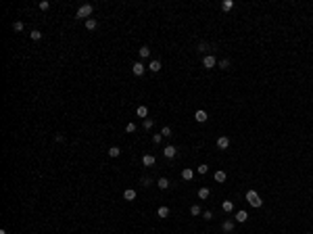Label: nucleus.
Wrapping results in <instances>:
<instances>
[{"instance_id":"1","label":"nucleus","mask_w":313,"mask_h":234,"mask_svg":"<svg viewBox=\"0 0 313 234\" xmlns=\"http://www.w3.org/2000/svg\"><path fill=\"white\" fill-rule=\"evenodd\" d=\"M94 13V7L92 4H82V7L77 8V19H86V17H90V15Z\"/></svg>"},{"instance_id":"2","label":"nucleus","mask_w":313,"mask_h":234,"mask_svg":"<svg viewBox=\"0 0 313 234\" xmlns=\"http://www.w3.org/2000/svg\"><path fill=\"white\" fill-rule=\"evenodd\" d=\"M246 201H249L253 207H261L263 205V201H261V197H259L255 190H246Z\"/></svg>"},{"instance_id":"3","label":"nucleus","mask_w":313,"mask_h":234,"mask_svg":"<svg viewBox=\"0 0 313 234\" xmlns=\"http://www.w3.org/2000/svg\"><path fill=\"white\" fill-rule=\"evenodd\" d=\"M215 65H217V59L213 55H207L205 59H202V67H205V69H213Z\"/></svg>"},{"instance_id":"4","label":"nucleus","mask_w":313,"mask_h":234,"mask_svg":"<svg viewBox=\"0 0 313 234\" xmlns=\"http://www.w3.org/2000/svg\"><path fill=\"white\" fill-rule=\"evenodd\" d=\"M175 155H178V149H175L173 144H167L165 149H163V157H167V159H173Z\"/></svg>"},{"instance_id":"5","label":"nucleus","mask_w":313,"mask_h":234,"mask_svg":"<svg viewBox=\"0 0 313 234\" xmlns=\"http://www.w3.org/2000/svg\"><path fill=\"white\" fill-rule=\"evenodd\" d=\"M132 71H134V76H142V73H144V71H146V67H144V63H134V65H132Z\"/></svg>"},{"instance_id":"6","label":"nucleus","mask_w":313,"mask_h":234,"mask_svg":"<svg viewBox=\"0 0 313 234\" xmlns=\"http://www.w3.org/2000/svg\"><path fill=\"white\" fill-rule=\"evenodd\" d=\"M157 215H159V217H163V220H165V217H169V207L161 205L159 209H157Z\"/></svg>"},{"instance_id":"7","label":"nucleus","mask_w":313,"mask_h":234,"mask_svg":"<svg viewBox=\"0 0 313 234\" xmlns=\"http://www.w3.org/2000/svg\"><path fill=\"white\" fill-rule=\"evenodd\" d=\"M217 146H219L221 151H223V149H228V146H230V138H225V136L217 138Z\"/></svg>"},{"instance_id":"8","label":"nucleus","mask_w":313,"mask_h":234,"mask_svg":"<svg viewBox=\"0 0 313 234\" xmlns=\"http://www.w3.org/2000/svg\"><path fill=\"white\" fill-rule=\"evenodd\" d=\"M123 199H125V201H134V199H136V190H134V188L123 190Z\"/></svg>"},{"instance_id":"9","label":"nucleus","mask_w":313,"mask_h":234,"mask_svg":"<svg viewBox=\"0 0 313 234\" xmlns=\"http://www.w3.org/2000/svg\"><path fill=\"white\" fill-rule=\"evenodd\" d=\"M221 209L225 211V213H232V211H234V203H232V201H223V203H221Z\"/></svg>"},{"instance_id":"10","label":"nucleus","mask_w":313,"mask_h":234,"mask_svg":"<svg viewBox=\"0 0 313 234\" xmlns=\"http://www.w3.org/2000/svg\"><path fill=\"white\" fill-rule=\"evenodd\" d=\"M221 230H223V232H232V230H234V222H232V220H225V222L221 224Z\"/></svg>"},{"instance_id":"11","label":"nucleus","mask_w":313,"mask_h":234,"mask_svg":"<svg viewBox=\"0 0 313 234\" xmlns=\"http://www.w3.org/2000/svg\"><path fill=\"white\" fill-rule=\"evenodd\" d=\"M157 186H159L161 190H167V188H169V180H167V178H159V180H157Z\"/></svg>"},{"instance_id":"12","label":"nucleus","mask_w":313,"mask_h":234,"mask_svg":"<svg viewBox=\"0 0 313 234\" xmlns=\"http://www.w3.org/2000/svg\"><path fill=\"white\" fill-rule=\"evenodd\" d=\"M194 119L198 121V124H205V121H207V113H205V111H196Z\"/></svg>"},{"instance_id":"13","label":"nucleus","mask_w":313,"mask_h":234,"mask_svg":"<svg viewBox=\"0 0 313 234\" xmlns=\"http://www.w3.org/2000/svg\"><path fill=\"white\" fill-rule=\"evenodd\" d=\"M148 69H150L153 73H157V71H161V61H157V59H154V61H150V65H148Z\"/></svg>"},{"instance_id":"14","label":"nucleus","mask_w":313,"mask_h":234,"mask_svg":"<svg viewBox=\"0 0 313 234\" xmlns=\"http://www.w3.org/2000/svg\"><path fill=\"white\" fill-rule=\"evenodd\" d=\"M136 113H138V117H142V119H146V117H148V109H146L144 105H140L138 109H136Z\"/></svg>"},{"instance_id":"15","label":"nucleus","mask_w":313,"mask_h":234,"mask_svg":"<svg viewBox=\"0 0 313 234\" xmlns=\"http://www.w3.org/2000/svg\"><path fill=\"white\" fill-rule=\"evenodd\" d=\"M142 163H144L146 167L154 165V157H153V155H144V157H142Z\"/></svg>"},{"instance_id":"16","label":"nucleus","mask_w":313,"mask_h":234,"mask_svg":"<svg viewBox=\"0 0 313 234\" xmlns=\"http://www.w3.org/2000/svg\"><path fill=\"white\" fill-rule=\"evenodd\" d=\"M138 55H140V59H148V56H150V48H148V46H142V48L138 50Z\"/></svg>"},{"instance_id":"17","label":"nucleus","mask_w":313,"mask_h":234,"mask_svg":"<svg viewBox=\"0 0 313 234\" xmlns=\"http://www.w3.org/2000/svg\"><path fill=\"white\" fill-rule=\"evenodd\" d=\"M98 27V21L96 19H92V17H90V19H86V29H96Z\"/></svg>"},{"instance_id":"18","label":"nucleus","mask_w":313,"mask_h":234,"mask_svg":"<svg viewBox=\"0 0 313 234\" xmlns=\"http://www.w3.org/2000/svg\"><path fill=\"white\" fill-rule=\"evenodd\" d=\"M246 220H249V213H246V211H238V213H236V222L244 224Z\"/></svg>"},{"instance_id":"19","label":"nucleus","mask_w":313,"mask_h":234,"mask_svg":"<svg viewBox=\"0 0 313 234\" xmlns=\"http://www.w3.org/2000/svg\"><path fill=\"white\" fill-rule=\"evenodd\" d=\"M119 155H121V149H119V146H111V149H109V157L115 159V157H119Z\"/></svg>"},{"instance_id":"20","label":"nucleus","mask_w":313,"mask_h":234,"mask_svg":"<svg viewBox=\"0 0 313 234\" xmlns=\"http://www.w3.org/2000/svg\"><path fill=\"white\" fill-rule=\"evenodd\" d=\"M153 125H154V121L150 117H146L144 121H142V128H144V130H153Z\"/></svg>"},{"instance_id":"21","label":"nucleus","mask_w":313,"mask_h":234,"mask_svg":"<svg viewBox=\"0 0 313 234\" xmlns=\"http://www.w3.org/2000/svg\"><path fill=\"white\" fill-rule=\"evenodd\" d=\"M209 194H211V193H209V188H201V190H198V199L205 201V199H209Z\"/></svg>"},{"instance_id":"22","label":"nucleus","mask_w":313,"mask_h":234,"mask_svg":"<svg viewBox=\"0 0 313 234\" xmlns=\"http://www.w3.org/2000/svg\"><path fill=\"white\" fill-rule=\"evenodd\" d=\"M192 176H194V172H192V169H188V167L182 172V178H184V180H192Z\"/></svg>"},{"instance_id":"23","label":"nucleus","mask_w":313,"mask_h":234,"mask_svg":"<svg viewBox=\"0 0 313 234\" xmlns=\"http://www.w3.org/2000/svg\"><path fill=\"white\" fill-rule=\"evenodd\" d=\"M190 213H192V215H202L201 205H192V207H190Z\"/></svg>"},{"instance_id":"24","label":"nucleus","mask_w":313,"mask_h":234,"mask_svg":"<svg viewBox=\"0 0 313 234\" xmlns=\"http://www.w3.org/2000/svg\"><path fill=\"white\" fill-rule=\"evenodd\" d=\"M215 182H225V172H215Z\"/></svg>"},{"instance_id":"25","label":"nucleus","mask_w":313,"mask_h":234,"mask_svg":"<svg viewBox=\"0 0 313 234\" xmlns=\"http://www.w3.org/2000/svg\"><path fill=\"white\" fill-rule=\"evenodd\" d=\"M29 38H31V40H36V42H38V40H40V38H42V32H38V29H34V32H29Z\"/></svg>"},{"instance_id":"26","label":"nucleus","mask_w":313,"mask_h":234,"mask_svg":"<svg viewBox=\"0 0 313 234\" xmlns=\"http://www.w3.org/2000/svg\"><path fill=\"white\" fill-rule=\"evenodd\" d=\"M221 8L223 11H232V8H234V2H232V0H225V2L221 4Z\"/></svg>"},{"instance_id":"27","label":"nucleus","mask_w":313,"mask_h":234,"mask_svg":"<svg viewBox=\"0 0 313 234\" xmlns=\"http://www.w3.org/2000/svg\"><path fill=\"white\" fill-rule=\"evenodd\" d=\"M161 136H163V138H169V136H171V128H169V125H165V128L161 130Z\"/></svg>"},{"instance_id":"28","label":"nucleus","mask_w":313,"mask_h":234,"mask_svg":"<svg viewBox=\"0 0 313 234\" xmlns=\"http://www.w3.org/2000/svg\"><path fill=\"white\" fill-rule=\"evenodd\" d=\"M125 132H127V134H132V132H136V124H134V121H130V124L125 125Z\"/></svg>"},{"instance_id":"29","label":"nucleus","mask_w":313,"mask_h":234,"mask_svg":"<svg viewBox=\"0 0 313 234\" xmlns=\"http://www.w3.org/2000/svg\"><path fill=\"white\" fill-rule=\"evenodd\" d=\"M217 65H219L221 69H230V61H228V59H221V61L217 63Z\"/></svg>"},{"instance_id":"30","label":"nucleus","mask_w":313,"mask_h":234,"mask_svg":"<svg viewBox=\"0 0 313 234\" xmlns=\"http://www.w3.org/2000/svg\"><path fill=\"white\" fill-rule=\"evenodd\" d=\"M13 29H15V32H23V23H21V21H15Z\"/></svg>"},{"instance_id":"31","label":"nucleus","mask_w":313,"mask_h":234,"mask_svg":"<svg viewBox=\"0 0 313 234\" xmlns=\"http://www.w3.org/2000/svg\"><path fill=\"white\" fill-rule=\"evenodd\" d=\"M196 172H198V173H207V172H209V165H205V163H202V165L196 167Z\"/></svg>"},{"instance_id":"32","label":"nucleus","mask_w":313,"mask_h":234,"mask_svg":"<svg viewBox=\"0 0 313 234\" xmlns=\"http://www.w3.org/2000/svg\"><path fill=\"white\" fill-rule=\"evenodd\" d=\"M196 48L201 50V52H202V50H209V44H207V42H198V46H196Z\"/></svg>"},{"instance_id":"33","label":"nucleus","mask_w":313,"mask_h":234,"mask_svg":"<svg viewBox=\"0 0 313 234\" xmlns=\"http://www.w3.org/2000/svg\"><path fill=\"white\" fill-rule=\"evenodd\" d=\"M48 7H50L48 0H42V2H40V8H42V11H48Z\"/></svg>"},{"instance_id":"34","label":"nucleus","mask_w":313,"mask_h":234,"mask_svg":"<svg viewBox=\"0 0 313 234\" xmlns=\"http://www.w3.org/2000/svg\"><path fill=\"white\" fill-rule=\"evenodd\" d=\"M202 217H205L207 222H211L213 220V213H211V211H202Z\"/></svg>"},{"instance_id":"35","label":"nucleus","mask_w":313,"mask_h":234,"mask_svg":"<svg viewBox=\"0 0 313 234\" xmlns=\"http://www.w3.org/2000/svg\"><path fill=\"white\" fill-rule=\"evenodd\" d=\"M161 140H163V136H161V134H154V136H153V142H154V144H159Z\"/></svg>"},{"instance_id":"36","label":"nucleus","mask_w":313,"mask_h":234,"mask_svg":"<svg viewBox=\"0 0 313 234\" xmlns=\"http://www.w3.org/2000/svg\"><path fill=\"white\" fill-rule=\"evenodd\" d=\"M142 184H144V186H150V184H153V180H150V178H142Z\"/></svg>"},{"instance_id":"37","label":"nucleus","mask_w":313,"mask_h":234,"mask_svg":"<svg viewBox=\"0 0 313 234\" xmlns=\"http://www.w3.org/2000/svg\"><path fill=\"white\" fill-rule=\"evenodd\" d=\"M55 140H56V142H63V140H65V136H63V134H56Z\"/></svg>"}]
</instances>
